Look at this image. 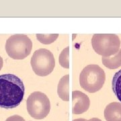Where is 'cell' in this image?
Returning a JSON list of instances; mask_svg holds the SVG:
<instances>
[{
    "label": "cell",
    "instance_id": "277c9868",
    "mask_svg": "<svg viewBox=\"0 0 121 121\" xmlns=\"http://www.w3.org/2000/svg\"><path fill=\"white\" fill-rule=\"evenodd\" d=\"M32 48V42L28 36L17 34L10 36L6 41L5 50L13 59L22 60L28 56Z\"/></svg>",
    "mask_w": 121,
    "mask_h": 121
},
{
    "label": "cell",
    "instance_id": "e0dca14e",
    "mask_svg": "<svg viewBox=\"0 0 121 121\" xmlns=\"http://www.w3.org/2000/svg\"><path fill=\"white\" fill-rule=\"evenodd\" d=\"M73 121H87V120H86V119H83V118H78V119L73 120Z\"/></svg>",
    "mask_w": 121,
    "mask_h": 121
},
{
    "label": "cell",
    "instance_id": "5bb4252c",
    "mask_svg": "<svg viewBox=\"0 0 121 121\" xmlns=\"http://www.w3.org/2000/svg\"><path fill=\"white\" fill-rule=\"evenodd\" d=\"M5 121H25V120L20 116L18 115H13L12 117H8Z\"/></svg>",
    "mask_w": 121,
    "mask_h": 121
},
{
    "label": "cell",
    "instance_id": "2e32d148",
    "mask_svg": "<svg viewBox=\"0 0 121 121\" xmlns=\"http://www.w3.org/2000/svg\"><path fill=\"white\" fill-rule=\"evenodd\" d=\"M2 67H3V59L0 56V71L2 69Z\"/></svg>",
    "mask_w": 121,
    "mask_h": 121
},
{
    "label": "cell",
    "instance_id": "30bf717a",
    "mask_svg": "<svg viewBox=\"0 0 121 121\" xmlns=\"http://www.w3.org/2000/svg\"><path fill=\"white\" fill-rule=\"evenodd\" d=\"M102 61L103 65L107 68L115 69L121 66V49L113 56L102 57Z\"/></svg>",
    "mask_w": 121,
    "mask_h": 121
},
{
    "label": "cell",
    "instance_id": "4fadbf2b",
    "mask_svg": "<svg viewBox=\"0 0 121 121\" xmlns=\"http://www.w3.org/2000/svg\"><path fill=\"white\" fill-rule=\"evenodd\" d=\"M69 47L64 48L62 52H60L59 61L60 65L66 69H69Z\"/></svg>",
    "mask_w": 121,
    "mask_h": 121
},
{
    "label": "cell",
    "instance_id": "9c48e42d",
    "mask_svg": "<svg viewBox=\"0 0 121 121\" xmlns=\"http://www.w3.org/2000/svg\"><path fill=\"white\" fill-rule=\"evenodd\" d=\"M69 75H66L61 78L57 87V93L60 99L63 101H69Z\"/></svg>",
    "mask_w": 121,
    "mask_h": 121
},
{
    "label": "cell",
    "instance_id": "8fae6325",
    "mask_svg": "<svg viewBox=\"0 0 121 121\" xmlns=\"http://www.w3.org/2000/svg\"><path fill=\"white\" fill-rule=\"evenodd\" d=\"M112 89L117 98L121 102V69L113 76Z\"/></svg>",
    "mask_w": 121,
    "mask_h": 121
},
{
    "label": "cell",
    "instance_id": "6da1fadb",
    "mask_svg": "<svg viewBox=\"0 0 121 121\" xmlns=\"http://www.w3.org/2000/svg\"><path fill=\"white\" fill-rule=\"evenodd\" d=\"M25 87L20 78L13 74L0 75V107L12 109L17 107L24 99Z\"/></svg>",
    "mask_w": 121,
    "mask_h": 121
},
{
    "label": "cell",
    "instance_id": "8992f818",
    "mask_svg": "<svg viewBox=\"0 0 121 121\" xmlns=\"http://www.w3.org/2000/svg\"><path fill=\"white\" fill-rule=\"evenodd\" d=\"M28 112L37 120L43 119L50 112L51 103L46 94L40 91L32 93L26 101Z\"/></svg>",
    "mask_w": 121,
    "mask_h": 121
},
{
    "label": "cell",
    "instance_id": "7a4b0ae2",
    "mask_svg": "<svg viewBox=\"0 0 121 121\" xmlns=\"http://www.w3.org/2000/svg\"><path fill=\"white\" fill-rule=\"evenodd\" d=\"M105 80L104 71L97 65H87L79 75L80 86L90 93H95L101 90Z\"/></svg>",
    "mask_w": 121,
    "mask_h": 121
},
{
    "label": "cell",
    "instance_id": "7c38bea8",
    "mask_svg": "<svg viewBox=\"0 0 121 121\" xmlns=\"http://www.w3.org/2000/svg\"><path fill=\"white\" fill-rule=\"evenodd\" d=\"M36 36V39L42 44H49L54 43L56 40L59 36V35L58 34H49V35L37 34Z\"/></svg>",
    "mask_w": 121,
    "mask_h": 121
},
{
    "label": "cell",
    "instance_id": "9a60e30c",
    "mask_svg": "<svg viewBox=\"0 0 121 121\" xmlns=\"http://www.w3.org/2000/svg\"><path fill=\"white\" fill-rule=\"evenodd\" d=\"M102 121L99 118H91L90 120H88V121Z\"/></svg>",
    "mask_w": 121,
    "mask_h": 121
},
{
    "label": "cell",
    "instance_id": "ba28073f",
    "mask_svg": "<svg viewBox=\"0 0 121 121\" xmlns=\"http://www.w3.org/2000/svg\"><path fill=\"white\" fill-rule=\"evenodd\" d=\"M104 118L106 121H121V104L112 102L104 110Z\"/></svg>",
    "mask_w": 121,
    "mask_h": 121
},
{
    "label": "cell",
    "instance_id": "52a82bcc",
    "mask_svg": "<svg viewBox=\"0 0 121 121\" xmlns=\"http://www.w3.org/2000/svg\"><path fill=\"white\" fill-rule=\"evenodd\" d=\"M72 112L73 114H83L90 108V101L88 96L80 91L72 92Z\"/></svg>",
    "mask_w": 121,
    "mask_h": 121
},
{
    "label": "cell",
    "instance_id": "3957f363",
    "mask_svg": "<svg viewBox=\"0 0 121 121\" xmlns=\"http://www.w3.org/2000/svg\"><path fill=\"white\" fill-rule=\"evenodd\" d=\"M91 44L97 54L110 57L119 51L121 40L114 34H95L91 39Z\"/></svg>",
    "mask_w": 121,
    "mask_h": 121
},
{
    "label": "cell",
    "instance_id": "5b68a950",
    "mask_svg": "<svg viewBox=\"0 0 121 121\" xmlns=\"http://www.w3.org/2000/svg\"><path fill=\"white\" fill-rule=\"evenodd\" d=\"M30 63L35 73L44 77L51 73L55 66V60L50 51L46 48H40L34 52Z\"/></svg>",
    "mask_w": 121,
    "mask_h": 121
}]
</instances>
